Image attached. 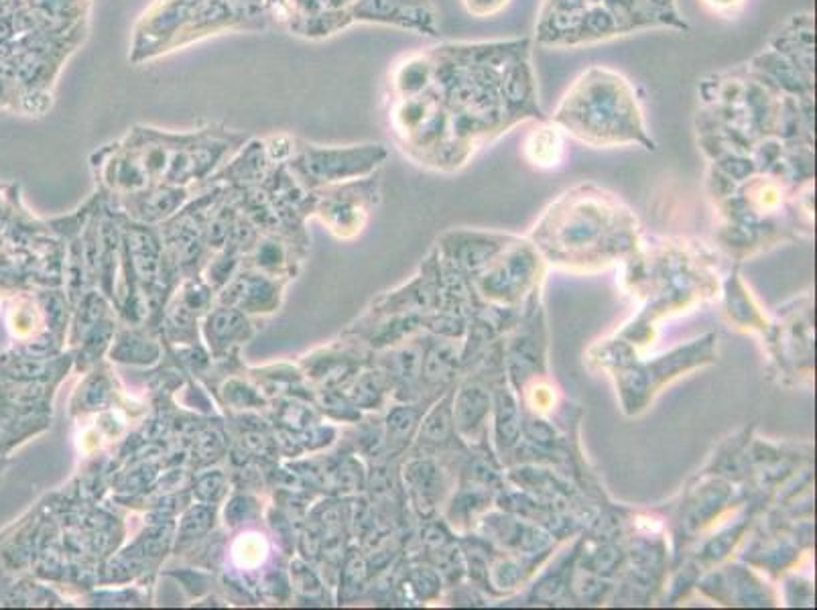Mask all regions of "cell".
Returning <instances> with one entry per match:
<instances>
[{
  "instance_id": "11",
  "label": "cell",
  "mask_w": 817,
  "mask_h": 610,
  "mask_svg": "<svg viewBox=\"0 0 817 610\" xmlns=\"http://www.w3.org/2000/svg\"><path fill=\"white\" fill-rule=\"evenodd\" d=\"M494 417V446L500 458L511 456L521 442L523 409L517 399L515 387L507 377L492 385V413Z\"/></svg>"
},
{
  "instance_id": "14",
  "label": "cell",
  "mask_w": 817,
  "mask_h": 610,
  "mask_svg": "<svg viewBox=\"0 0 817 610\" xmlns=\"http://www.w3.org/2000/svg\"><path fill=\"white\" fill-rule=\"evenodd\" d=\"M523 153L533 167L553 169L565 155V133L553 120H549V116L545 120H537L535 129H531L525 137Z\"/></svg>"
},
{
  "instance_id": "24",
  "label": "cell",
  "mask_w": 817,
  "mask_h": 610,
  "mask_svg": "<svg viewBox=\"0 0 817 610\" xmlns=\"http://www.w3.org/2000/svg\"><path fill=\"white\" fill-rule=\"evenodd\" d=\"M220 488H222V478L220 476H212V478H206V480L200 482V493H202V497H208V499H214L212 493L220 495Z\"/></svg>"
},
{
  "instance_id": "5",
  "label": "cell",
  "mask_w": 817,
  "mask_h": 610,
  "mask_svg": "<svg viewBox=\"0 0 817 610\" xmlns=\"http://www.w3.org/2000/svg\"><path fill=\"white\" fill-rule=\"evenodd\" d=\"M541 253L533 242L517 238L472 285L482 303L519 310L541 285Z\"/></svg>"
},
{
  "instance_id": "3",
  "label": "cell",
  "mask_w": 817,
  "mask_h": 610,
  "mask_svg": "<svg viewBox=\"0 0 817 610\" xmlns=\"http://www.w3.org/2000/svg\"><path fill=\"white\" fill-rule=\"evenodd\" d=\"M549 120L565 135L592 147L641 145L647 151L655 149L635 86L620 72L604 66L582 72Z\"/></svg>"
},
{
  "instance_id": "8",
  "label": "cell",
  "mask_w": 817,
  "mask_h": 610,
  "mask_svg": "<svg viewBox=\"0 0 817 610\" xmlns=\"http://www.w3.org/2000/svg\"><path fill=\"white\" fill-rule=\"evenodd\" d=\"M405 484L411 503L421 517H433L452 491L450 470L431 456L417 458L405 466Z\"/></svg>"
},
{
  "instance_id": "10",
  "label": "cell",
  "mask_w": 817,
  "mask_h": 610,
  "mask_svg": "<svg viewBox=\"0 0 817 610\" xmlns=\"http://www.w3.org/2000/svg\"><path fill=\"white\" fill-rule=\"evenodd\" d=\"M700 588L712 594L718 600H726L728 604H744V606H765L771 604L769 590L765 584L754 576L748 568L742 566H728L718 574H710Z\"/></svg>"
},
{
  "instance_id": "13",
  "label": "cell",
  "mask_w": 817,
  "mask_h": 610,
  "mask_svg": "<svg viewBox=\"0 0 817 610\" xmlns=\"http://www.w3.org/2000/svg\"><path fill=\"white\" fill-rule=\"evenodd\" d=\"M460 371H462V346L456 344L452 338L435 340L423 350L421 381L435 393H442V389L452 387Z\"/></svg>"
},
{
  "instance_id": "21",
  "label": "cell",
  "mask_w": 817,
  "mask_h": 610,
  "mask_svg": "<svg viewBox=\"0 0 817 610\" xmlns=\"http://www.w3.org/2000/svg\"><path fill=\"white\" fill-rule=\"evenodd\" d=\"M513 0H462L464 9L478 19H488V17H496L502 11H505Z\"/></svg>"
},
{
  "instance_id": "4",
  "label": "cell",
  "mask_w": 817,
  "mask_h": 610,
  "mask_svg": "<svg viewBox=\"0 0 817 610\" xmlns=\"http://www.w3.org/2000/svg\"><path fill=\"white\" fill-rule=\"evenodd\" d=\"M714 344L716 336L708 334L649 362H639L633 346L620 340L598 346L596 350H592V354L594 360L614 373L620 403L626 413L635 415L649 405L653 395L665 383L685 371L696 369V366L714 362Z\"/></svg>"
},
{
  "instance_id": "6",
  "label": "cell",
  "mask_w": 817,
  "mask_h": 610,
  "mask_svg": "<svg viewBox=\"0 0 817 610\" xmlns=\"http://www.w3.org/2000/svg\"><path fill=\"white\" fill-rule=\"evenodd\" d=\"M519 236L480 232V230H454L448 232L439 244V255L454 265L470 281L482 275L502 253H505Z\"/></svg>"
},
{
  "instance_id": "7",
  "label": "cell",
  "mask_w": 817,
  "mask_h": 610,
  "mask_svg": "<svg viewBox=\"0 0 817 610\" xmlns=\"http://www.w3.org/2000/svg\"><path fill=\"white\" fill-rule=\"evenodd\" d=\"M452 411L460 440L470 450L484 448L488 432L486 421L492 413V385L486 379L470 373L454 389Z\"/></svg>"
},
{
  "instance_id": "16",
  "label": "cell",
  "mask_w": 817,
  "mask_h": 610,
  "mask_svg": "<svg viewBox=\"0 0 817 610\" xmlns=\"http://www.w3.org/2000/svg\"><path fill=\"white\" fill-rule=\"evenodd\" d=\"M726 312H728L730 320H734L736 324H742L746 328L765 330L761 324L767 326V322L763 320L759 308L752 303V297L746 293L744 283L738 279V273H734L732 279L726 285Z\"/></svg>"
},
{
  "instance_id": "9",
  "label": "cell",
  "mask_w": 817,
  "mask_h": 610,
  "mask_svg": "<svg viewBox=\"0 0 817 610\" xmlns=\"http://www.w3.org/2000/svg\"><path fill=\"white\" fill-rule=\"evenodd\" d=\"M734 501V486L716 474L710 480L700 482L698 488H691L687 499L681 505L679 525L681 531L694 535L714 523L722 511Z\"/></svg>"
},
{
  "instance_id": "19",
  "label": "cell",
  "mask_w": 817,
  "mask_h": 610,
  "mask_svg": "<svg viewBox=\"0 0 817 610\" xmlns=\"http://www.w3.org/2000/svg\"><path fill=\"white\" fill-rule=\"evenodd\" d=\"M354 401L364 407L379 405L383 395H385V385L383 377L379 373H368L364 379H360L354 387Z\"/></svg>"
},
{
  "instance_id": "18",
  "label": "cell",
  "mask_w": 817,
  "mask_h": 610,
  "mask_svg": "<svg viewBox=\"0 0 817 610\" xmlns=\"http://www.w3.org/2000/svg\"><path fill=\"white\" fill-rule=\"evenodd\" d=\"M421 360L423 352L417 348H407L391 356L389 362V375L393 379H399L403 385H411L421 377Z\"/></svg>"
},
{
  "instance_id": "22",
  "label": "cell",
  "mask_w": 817,
  "mask_h": 610,
  "mask_svg": "<svg viewBox=\"0 0 817 610\" xmlns=\"http://www.w3.org/2000/svg\"><path fill=\"white\" fill-rule=\"evenodd\" d=\"M700 3L708 13L716 15V17L730 19V17L738 15L746 7L748 0H700Z\"/></svg>"
},
{
  "instance_id": "15",
  "label": "cell",
  "mask_w": 817,
  "mask_h": 610,
  "mask_svg": "<svg viewBox=\"0 0 817 610\" xmlns=\"http://www.w3.org/2000/svg\"><path fill=\"white\" fill-rule=\"evenodd\" d=\"M594 3L596 0H543L537 21V41L553 45L561 31L590 11Z\"/></svg>"
},
{
  "instance_id": "2",
  "label": "cell",
  "mask_w": 817,
  "mask_h": 610,
  "mask_svg": "<svg viewBox=\"0 0 817 610\" xmlns=\"http://www.w3.org/2000/svg\"><path fill=\"white\" fill-rule=\"evenodd\" d=\"M531 238L551 263H610L637 253L639 224L614 194L584 183L545 210Z\"/></svg>"
},
{
  "instance_id": "1",
  "label": "cell",
  "mask_w": 817,
  "mask_h": 610,
  "mask_svg": "<svg viewBox=\"0 0 817 610\" xmlns=\"http://www.w3.org/2000/svg\"><path fill=\"white\" fill-rule=\"evenodd\" d=\"M531 39L444 43L405 55L389 88L395 137L421 165L464 167L525 120H545Z\"/></svg>"
},
{
  "instance_id": "25",
  "label": "cell",
  "mask_w": 817,
  "mask_h": 610,
  "mask_svg": "<svg viewBox=\"0 0 817 610\" xmlns=\"http://www.w3.org/2000/svg\"><path fill=\"white\" fill-rule=\"evenodd\" d=\"M0 472H3V462H0Z\"/></svg>"
},
{
  "instance_id": "17",
  "label": "cell",
  "mask_w": 817,
  "mask_h": 610,
  "mask_svg": "<svg viewBox=\"0 0 817 610\" xmlns=\"http://www.w3.org/2000/svg\"><path fill=\"white\" fill-rule=\"evenodd\" d=\"M419 419H421V411L415 407H407V405L395 407L389 413L385 444L391 452H399L411 442V438L417 434Z\"/></svg>"
},
{
  "instance_id": "23",
  "label": "cell",
  "mask_w": 817,
  "mask_h": 610,
  "mask_svg": "<svg viewBox=\"0 0 817 610\" xmlns=\"http://www.w3.org/2000/svg\"><path fill=\"white\" fill-rule=\"evenodd\" d=\"M210 511L208 509H194L190 515L185 517V523H183V533L185 535H196V533H202V531H206L208 527H210Z\"/></svg>"
},
{
  "instance_id": "20",
  "label": "cell",
  "mask_w": 817,
  "mask_h": 610,
  "mask_svg": "<svg viewBox=\"0 0 817 610\" xmlns=\"http://www.w3.org/2000/svg\"><path fill=\"white\" fill-rule=\"evenodd\" d=\"M411 586L421 598H433L442 590V576L431 568H417L411 574Z\"/></svg>"
},
{
  "instance_id": "12",
  "label": "cell",
  "mask_w": 817,
  "mask_h": 610,
  "mask_svg": "<svg viewBox=\"0 0 817 610\" xmlns=\"http://www.w3.org/2000/svg\"><path fill=\"white\" fill-rule=\"evenodd\" d=\"M452 395H454V389L448 391V395L442 401H437L431 407V411L425 415L421 423L417 444L421 450L427 452V456H437L439 452L466 454L470 450L456 432Z\"/></svg>"
}]
</instances>
